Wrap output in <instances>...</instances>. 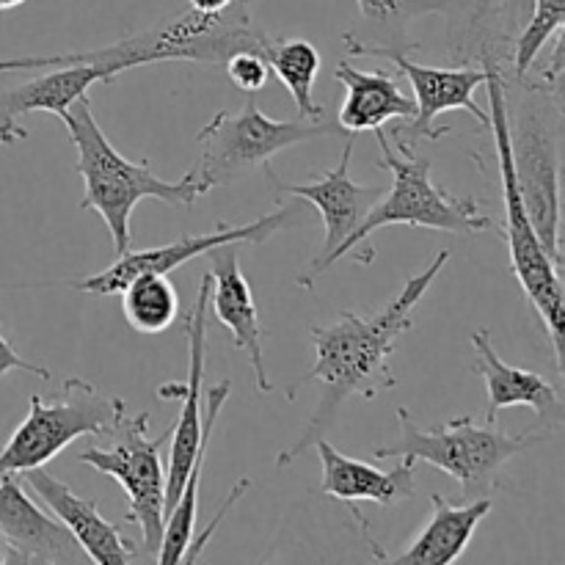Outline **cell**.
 Returning a JSON list of instances; mask_svg holds the SVG:
<instances>
[{"label":"cell","instance_id":"cell-21","mask_svg":"<svg viewBox=\"0 0 565 565\" xmlns=\"http://www.w3.org/2000/svg\"><path fill=\"white\" fill-rule=\"evenodd\" d=\"M337 81L345 86V99L337 121L348 136L375 132L395 119L412 121L417 105L401 92L390 72H362L351 61H340L334 70Z\"/></svg>","mask_w":565,"mask_h":565},{"label":"cell","instance_id":"cell-5","mask_svg":"<svg viewBox=\"0 0 565 565\" xmlns=\"http://www.w3.org/2000/svg\"><path fill=\"white\" fill-rule=\"evenodd\" d=\"M268 33L259 31L248 14V0H237L218 14L182 9L166 17L149 31L132 33L121 42L99 50H86L88 61H97L110 72V81L127 70L160 64V61H199L224 64L235 53H263Z\"/></svg>","mask_w":565,"mask_h":565},{"label":"cell","instance_id":"cell-3","mask_svg":"<svg viewBox=\"0 0 565 565\" xmlns=\"http://www.w3.org/2000/svg\"><path fill=\"white\" fill-rule=\"evenodd\" d=\"M375 138L381 147V169L392 171V188L370 207L356 232L337 248L331 265L340 263L342 257H353V254H359V265H373L375 248L370 243V235L384 226L406 224L463 237H475L494 226V221L483 213L480 199L456 196L430 180L434 166L428 158L408 147H392L384 127L375 130Z\"/></svg>","mask_w":565,"mask_h":565},{"label":"cell","instance_id":"cell-22","mask_svg":"<svg viewBox=\"0 0 565 565\" xmlns=\"http://www.w3.org/2000/svg\"><path fill=\"white\" fill-rule=\"evenodd\" d=\"M491 508H494L491 497L469 500V505H452V502L445 500V494H434L430 497V519L423 527V533L414 539L408 550H403L401 555L386 563L450 565L461 561L475 530L489 516Z\"/></svg>","mask_w":565,"mask_h":565},{"label":"cell","instance_id":"cell-18","mask_svg":"<svg viewBox=\"0 0 565 565\" xmlns=\"http://www.w3.org/2000/svg\"><path fill=\"white\" fill-rule=\"evenodd\" d=\"M94 83H114L110 72L97 61H81V64L50 66L44 75L33 81L20 83L14 88L0 92V147H11L28 138L25 127H20V119L33 110H47V114L61 116L66 114L72 103L83 99Z\"/></svg>","mask_w":565,"mask_h":565},{"label":"cell","instance_id":"cell-20","mask_svg":"<svg viewBox=\"0 0 565 565\" xmlns=\"http://www.w3.org/2000/svg\"><path fill=\"white\" fill-rule=\"evenodd\" d=\"M320 463H323V480L320 489L331 500H340L353 505V502H375L381 508H395L414 497L417 491V463L401 458L392 472H381V469L370 467V463L348 458L345 452L337 450L331 441L320 439L315 441Z\"/></svg>","mask_w":565,"mask_h":565},{"label":"cell","instance_id":"cell-24","mask_svg":"<svg viewBox=\"0 0 565 565\" xmlns=\"http://www.w3.org/2000/svg\"><path fill=\"white\" fill-rule=\"evenodd\" d=\"M230 397V381H221V384L210 386L207 390V403H204V419H202V439H199L196 458H193L191 469H188V480L182 486L180 497H177L174 508L166 516L163 527V541H160V550L154 561L169 565V563H185V552L193 541V524H196L199 513V483H202V469L207 461L210 441H213V430L218 425L221 412H224V403Z\"/></svg>","mask_w":565,"mask_h":565},{"label":"cell","instance_id":"cell-35","mask_svg":"<svg viewBox=\"0 0 565 565\" xmlns=\"http://www.w3.org/2000/svg\"><path fill=\"white\" fill-rule=\"evenodd\" d=\"M248 3H252V0H248Z\"/></svg>","mask_w":565,"mask_h":565},{"label":"cell","instance_id":"cell-10","mask_svg":"<svg viewBox=\"0 0 565 565\" xmlns=\"http://www.w3.org/2000/svg\"><path fill=\"white\" fill-rule=\"evenodd\" d=\"M125 406L121 397H105L86 379H66L53 401L31 395L25 419L0 447V475L44 467L81 436H103Z\"/></svg>","mask_w":565,"mask_h":565},{"label":"cell","instance_id":"cell-30","mask_svg":"<svg viewBox=\"0 0 565 565\" xmlns=\"http://www.w3.org/2000/svg\"><path fill=\"white\" fill-rule=\"evenodd\" d=\"M530 11H533V0H502L500 6V28L505 42L513 47V39L522 31V25L527 22Z\"/></svg>","mask_w":565,"mask_h":565},{"label":"cell","instance_id":"cell-17","mask_svg":"<svg viewBox=\"0 0 565 565\" xmlns=\"http://www.w3.org/2000/svg\"><path fill=\"white\" fill-rule=\"evenodd\" d=\"M0 535L25 563L75 565L88 561L70 530L28 497L20 475H0Z\"/></svg>","mask_w":565,"mask_h":565},{"label":"cell","instance_id":"cell-8","mask_svg":"<svg viewBox=\"0 0 565 565\" xmlns=\"http://www.w3.org/2000/svg\"><path fill=\"white\" fill-rule=\"evenodd\" d=\"M329 136H348V132L342 130L340 121L270 119L259 110L257 99H246L243 110L237 114L221 110L199 130L196 138L202 143V154L188 177L196 185L199 196H204L213 188L226 185L246 171L265 166L285 149Z\"/></svg>","mask_w":565,"mask_h":565},{"label":"cell","instance_id":"cell-29","mask_svg":"<svg viewBox=\"0 0 565 565\" xmlns=\"http://www.w3.org/2000/svg\"><path fill=\"white\" fill-rule=\"evenodd\" d=\"M86 61L83 53H58V55H17V58H0V72H28V70H50V66H66Z\"/></svg>","mask_w":565,"mask_h":565},{"label":"cell","instance_id":"cell-14","mask_svg":"<svg viewBox=\"0 0 565 565\" xmlns=\"http://www.w3.org/2000/svg\"><path fill=\"white\" fill-rule=\"evenodd\" d=\"M379 58L392 61L406 75L414 88V105H417L412 125L392 130L395 147L414 149L419 138H428V141L445 138L450 127H436V119L447 110H469L480 125L489 127V114L475 103V92L486 86V70L480 64L419 66L406 53H381Z\"/></svg>","mask_w":565,"mask_h":565},{"label":"cell","instance_id":"cell-12","mask_svg":"<svg viewBox=\"0 0 565 565\" xmlns=\"http://www.w3.org/2000/svg\"><path fill=\"white\" fill-rule=\"evenodd\" d=\"M351 158L353 138H348L345 149H342L340 154V163L331 171H326V174H320L318 180L307 182V185L285 182L281 177H276V171L270 169V166H265V177H268V182L274 185L276 193L303 199V202L312 204L320 213V218H323V246L315 254L312 265H309L303 274H298L296 279V285L303 287V290H315V281L320 279V274L331 268V257H334L337 248L356 232V226L362 224L364 215L370 213V207H373L386 191V188L379 185H356V182L351 180Z\"/></svg>","mask_w":565,"mask_h":565},{"label":"cell","instance_id":"cell-25","mask_svg":"<svg viewBox=\"0 0 565 565\" xmlns=\"http://www.w3.org/2000/svg\"><path fill=\"white\" fill-rule=\"evenodd\" d=\"M502 0H447V47L458 64H478L486 53L505 61L502 50L511 47L500 28ZM511 58V53H508Z\"/></svg>","mask_w":565,"mask_h":565},{"label":"cell","instance_id":"cell-32","mask_svg":"<svg viewBox=\"0 0 565 565\" xmlns=\"http://www.w3.org/2000/svg\"><path fill=\"white\" fill-rule=\"evenodd\" d=\"M237 0H188V9L202 11V14H218V11L232 9Z\"/></svg>","mask_w":565,"mask_h":565},{"label":"cell","instance_id":"cell-11","mask_svg":"<svg viewBox=\"0 0 565 565\" xmlns=\"http://www.w3.org/2000/svg\"><path fill=\"white\" fill-rule=\"evenodd\" d=\"M296 213L292 207H279L268 215H259L257 221L243 226L218 224L213 232H202V235H182L169 246L147 248V252H125L116 257L110 268L99 270V274L83 276V279L70 281H47L39 287H70V290L88 292V296H119L121 287L130 279L141 274H171L180 265L191 263V259L204 257L207 252L218 246H259V243L270 241L276 232H285L292 224Z\"/></svg>","mask_w":565,"mask_h":565},{"label":"cell","instance_id":"cell-26","mask_svg":"<svg viewBox=\"0 0 565 565\" xmlns=\"http://www.w3.org/2000/svg\"><path fill=\"white\" fill-rule=\"evenodd\" d=\"M270 72L285 83L301 119H326V108L315 99V77L320 72V50L309 39H270L263 50Z\"/></svg>","mask_w":565,"mask_h":565},{"label":"cell","instance_id":"cell-28","mask_svg":"<svg viewBox=\"0 0 565 565\" xmlns=\"http://www.w3.org/2000/svg\"><path fill=\"white\" fill-rule=\"evenodd\" d=\"M224 66L230 81L246 94H254L259 92V88H265V83H268L270 77V66L263 53H248V50L246 53H235L224 61Z\"/></svg>","mask_w":565,"mask_h":565},{"label":"cell","instance_id":"cell-4","mask_svg":"<svg viewBox=\"0 0 565 565\" xmlns=\"http://www.w3.org/2000/svg\"><path fill=\"white\" fill-rule=\"evenodd\" d=\"M480 66L486 70V86H489V127L494 132L497 160H500V185H502V204H505V241L511 252L513 274L519 285L527 292L530 303L539 312L546 334L552 340L555 351L557 373L565 375L563 367V326H565V287H563V268L555 265L546 254L544 243L535 235L530 215L524 210L522 193H519L516 174H513L511 158V132H508V81L502 75V64L497 55L486 53L480 58Z\"/></svg>","mask_w":565,"mask_h":565},{"label":"cell","instance_id":"cell-27","mask_svg":"<svg viewBox=\"0 0 565 565\" xmlns=\"http://www.w3.org/2000/svg\"><path fill=\"white\" fill-rule=\"evenodd\" d=\"M121 312L138 334H160L180 315V292L169 274H141L121 287Z\"/></svg>","mask_w":565,"mask_h":565},{"label":"cell","instance_id":"cell-1","mask_svg":"<svg viewBox=\"0 0 565 565\" xmlns=\"http://www.w3.org/2000/svg\"><path fill=\"white\" fill-rule=\"evenodd\" d=\"M447 263H450V252L441 248L425 265V270L412 276L403 285V290L375 315L362 318L356 312H342L334 326H312L309 329L315 342V364L307 375H301L287 390V397L292 401V392L298 386L318 384L320 401L296 445L279 452L274 463L276 469H287L303 452L312 450L315 441L326 439V430L337 423V414H340L342 403L348 397L359 395L373 401L379 392L395 390L397 379L392 375L390 367L392 353L397 351L401 337L414 329V309H417V303L423 301L425 292L430 290V285L445 270Z\"/></svg>","mask_w":565,"mask_h":565},{"label":"cell","instance_id":"cell-34","mask_svg":"<svg viewBox=\"0 0 565 565\" xmlns=\"http://www.w3.org/2000/svg\"><path fill=\"white\" fill-rule=\"evenodd\" d=\"M25 0H0V11H11V9H20Z\"/></svg>","mask_w":565,"mask_h":565},{"label":"cell","instance_id":"cell-15","mask_svg":"<svg viewBox=\"0 0 565 565\" xmlns=\"http://www.w3.org/2000/svg\"><path fill=\"white\" fill-rule=\"evenodd\" d=\"M20 478L44 502V508L70 530V535L92 563L125 565L141 555L136 544L121 535V524L105 522L103 513L97 511V502L75 494L70 486L53 478L44 467L25 469V472H20Z\"/></svg>","mask_w":565,"mask_h":565},{"label":"cell","instance_id":"cell-2","mask_svg":"<svg viewBox=\"0 0 565 565\" xmlns=\"http://www.w3.org/2000/svg\"><path fill=\"white\" fill-rule=\"evenodd\" d=\"M61 121L70 132V141L75 143V171L83 177V185H86L81 210H94L105 221L110 241H114L116 257L130 252V218L138 202L158 199V202L174 204V207H191L196 199H202L188 174L177 182L160 180L149 169L152 166L149 158L132 163L125 154L116 152L86 97L72 103L66 114L61 116Z\"/></svg>","mask_w":565,"mask_h":565},{"label":"cell","instance_id":"cell-9","mask_svg":"<svg viewBox=\"0 0 565 565\" xmlns=\"http://www.w3.org/2000/svg\"><path fill=\"white\" fill-rule=\"evenodd\" d=\"M149 412L127 414L125 406L103 434L108 436V445L86 447L77 452V461L108 475L125 489V524L141 530L143 555L158 557L166 527V467L160 447L169 441L171 428L158 439H149Z\"/></svg>","mask_w":565,"mask_h":565},{"label":"cell","instance_id":"cell-33","mask_svg":"<svg viewBox=\"0 0 565 565\" xmlns=\"http://www.w3.org/2000/svg\"><path fill=\"white\" fill-rule=\"evenodd\" d=\"M9 563H25V561H22L20 552H17L14 546L0 535V565H9Z\"/></svg>","mask_w":565,"mask_h":565},{"label":"cell","instance_id":"cell-16","mask_svg":"<svg viewBox=\"0 0 565 565\" xmlns=\"http://www.w3.org/2000/svg\"><path fill=\"white\" fill-rule=\"evenodd\" d=\"M237 246H218L207 252L210 276H213V290H210V303H213L215 320L232 334L235 351H243L252 362L254 379H257L259 392H274V384L265 370V329L259 323V309L254 301V290L243 276Z\"/></svg>","mask_w":565,"mask_h":565},{"label":"cell","instance_id":"cell-31","mask_svg":"<svg viewBox=\"0 0 565 565\" xmlns=\"http://www.w3.org/2000/svg\"><path fill=\"white\" fill-rule=\"evenodd\" d=\"M14 370H20V373H31L42 381H50V370L42 367V364H33L28 362V359H22L20 353L11 348V342L3 337V329H0V379L14 373Z\"/></svg>","mask_w":565,"mask_h":565},{"label":"cell","instance_id":"cell-6","mask_svg":"<svg viewBox=\"0 0 565 565\" xmlns=\"http://www.w3.org/2000/svg\"><path fill=\"white\" fill-rule=\"evenodd\" d=\"M397 423L401 439L395 445L375 447V461L406 458L414 463H430L450 475L467 500L491 497L505 463L539 441L535 434L511 436L502 425H478L472 417H456L439 428H419L408 408L397 412Z\"/></svg>","mask_w":565,"mask_h":565},{"label":"cell","instance_id":"cell-23","mask_svg":"<svg viewBox=\"0 0 565 565\" xmlns=\"http://www.w3.org/2000/svg\"><path fill=\"white\" fill-rule=\"evenodd\" d=\"M364 31L342 33L345 53L353 58L381 53H412L419 44L412 42L408 31L419 17L441 14L447 0H356Z\"/></svg>","mask_w":565,"mask_h":565},{"label":"cell","instance_id":"cell-19","mask_svg":"<svg viewBox=\"0 0 565 565\" xmlns=\"http://www.w3.org/2000/svg\"><path fill=\"white\" fill-rule=\"evenodd\" d=\"M475 348V367L472 373L486 381V392H489V412H486V423H497V414L502 408L511 406H527L539 414L541 423L550 430H561L565 419V406L561 386L546 381L541 373L533 370H522L508 364L500 359V353L491 345L489 331H475L472 337Z\"/></svg>","mask_w":565,"mask_h":565},{"label":"cell","instance_id":"cell-7","mask_svg":"<svg viewBox=\"0 0 565 565\" xmlns=\"http://www.w3.org/2000/svg\"><path fill=\"white\" fill-rule=\"evenodd\" d=\"M524 99L508 105V132L519 193L546 254L563 268L561 252V92L522 83Z\"/></svg>","mask_w":565,"mask_h":565},{"label":"cell","instance_id":"cell-13","mask_svg":"<svg viewBox=\"0 0 565 565\" xmlns=\"http://www.w3.org/2000/svg\"><path fill=\"white\" fill-rule=\"evenodd\" d=\"M210 290H213V276H202L196 301L185 315V337H188V379L182 384L158 386V397L163 401H182L180 417L171 428V456L166 469V516L174 508L182 486L188 480L193 458H196L199 439H202V392H204V362H207V309Z\"/></svg>","mask_w":565,"mask_h":565}]
</instances>
